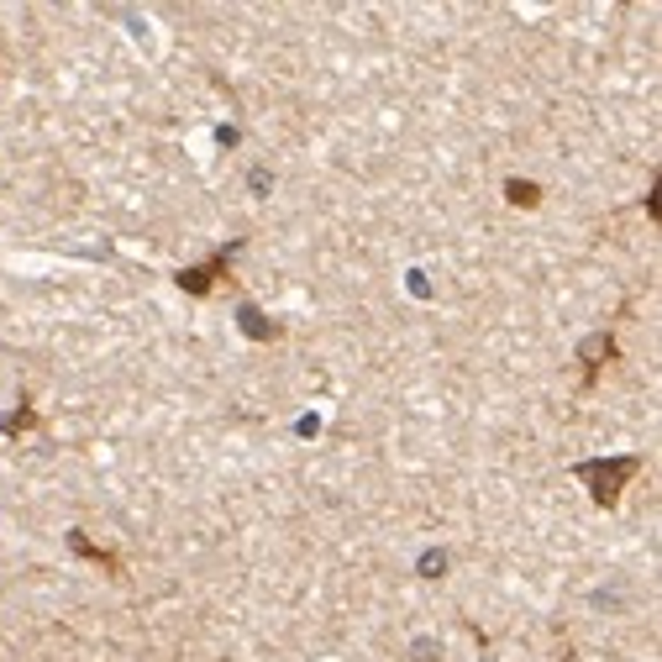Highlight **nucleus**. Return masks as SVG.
Returning a JSON list of instances; mask_svg holds the SVG:
<instances>
[{
  "instance_id": "obj_1",
  "label": "nucleus",
  "mask_w": 662,
  "mask_h": 662,
  "mask_svg": "<svg viewBox=\"0 0 662 662\" xmlns=\"http://www.w3.org/2000/svg\"><path fill=\"white\" fill-rule=\"evenodd\" d=\"M578 474H584V479H594V483H600L594 494H600L604 505H615V494H621L615 483H621V479H631V474H636V457H621V463H610V468H604V463H584Z\"/></svg>"
},
{
  "instance_id": "obj_2",
  "label": "nucleus",
  "mask_w": 662,
  "mask_h": 662,
  "mask_svg": "<svg viewBox=\"0 0 662 662\" xmlns=\"http://www.w3.org/2000/svg\"><path fill=\"white\" fill-rule=\"evenodd\" d=\"M510 200H515V206H537V184H520V179H515L510 184Z\"/></svg>"
}]
</instances>
